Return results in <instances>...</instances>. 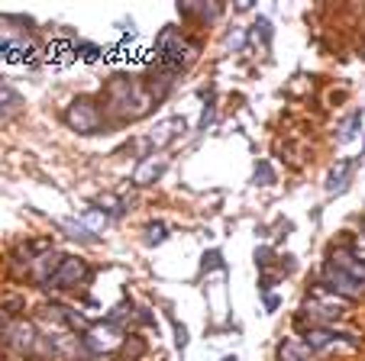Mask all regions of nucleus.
<instances>
[{"label":"nucleus","instance_id":"nucleus-11","mask_svg":"<svg viewBox=\"0 0 365 361\" xmlns=\"http://www.w3.org/2000/svg\"><path fill=\"white\" fill-rule=\"evenodd\" d=\"M356 164H359V158H339L336 164L330 168V174H327V194H343L346 187H349V177H352V171H356Z\"/></svg>","mask_w":365,"mask_h":361},{"label":"nucleus","instance_id":"nucleus-14","mask_svg":"<svg viewBox=\"0 0 365 361\" xmlns=\"http://www.w3.org/2000/svg\"><path fill=\"white\" fill-rule=\"evenodd\" d=\"M327 261H333V265H336V268H343V271L349 274V278H356L359 284H365V265H362V261H356V258H352V255L346 252V248H333V252H330V258H327Z\"/></svg>","mask_w":365,"mask_h":361},{"label":"nucleus","instance_id":"nucleus-4","mask_svg":"<svg viewBox=\"0 0 365 361\" xmlns=\"http://www.w3.org/2000/svg\"><path fill=\"white\" fill-rule=\"evenodd\" d=\"M126 342V329L117 326V323L103 320V323H91V329L81 335V345H84V355L94 361H103L110 358L113 352H120Z\"/></svg>","mask_w":365,"mask_h":361},{"label":"nucleus","instance_id":"nucleus-21","mask_svg":"<svg viewBox=\"0 0 365 361\" xmlns=\"http://www.w3.org/2000/svg\"><path fill=\"white\" fill-rule=\"evenodd\" d=\"M255 184H262V187L275 184V171H272L269 162H259V164H255Z\"/></svg>","mask_w":365,"mask_h":361},{"label":"nucleus","instance_id":"nucleus-26","mask_svg":"<svg viewBox=\"0 0 365 361\" xmlns=\"http://www.w3.org/2000/svg\"><path fill=\"white\" fill-rule=\"evenodd\" d=\"M175 345H178V348L187 345V329L181 326V323H175Z\"/></svg>","mask_w":365,"mask_h":361},{"label":"nucleus","instance_id":"nucleus-28","mask_svg":"<svg viewBox=\"0 0 365 361\" xmlns=\"http://www.w3.org/2000/svg\"><path fill=\"white\" fill-rule=\"evenodd\" d=\"M265 310H269V313H275V310H278V297H275V293H265Z\"/></svg>","mask_w":365,"mask_h":361},{"label":"nucleus","instance_id":"nucleus-29","mask_svg":"<svg viewBox=\"0 0 365 361\" xmlns=\"http://www.w3.org/2000/svg\"><path fill=\"white\" fill-rule=\"evenodd\" d=\"M223 361H240V355H223Z\"/></svg>","mask_w":365,"mask_h":361},{"label":"nucleus","instance_id":"nucleus-2","mask_svg":"<svg viewBox=\"0 0 365 361\" xmlns=\"http://www.w3.org/2000/svg\"><path fill=\"white\" fill-rule=\"evenodd\" d=\"M346 313H349V300L336 297V293H333L330 287H324L320 281L310 287L301 303V316H307L310 326H333V323Z\"/></svg>","mask_w":365,"mask_h":361},{"label":"nucleus","instance_id":"nucleus-8","mask_svg":"<svg viewBox=\"0 0 365 361\" xmlns=\"http://www.w3.org/2000/svg\"><path fill=\"white\" fill-rule=\"evenodd\" d=\"M39 342H42V335H39V326H36V323L20 320V323L10 326L7 348L10 352H16L20 358H26V355H39Z\"/></svg>","mask_w":365,"mask_h":361},{"label":"nucleus","instance_id":"nucleus-23","mask_svg":"<svg viewBox=\"0 0 365 361\" xmlns=\"http://www.w3.org/2000/svg\"><path fill=\"white\" fill-rule=\"evenodd\" d=\"M246 39H249V36H246V29H236V36H233V33L227 36V46L233 48V52H240V48L246 46Z\"/></svg>","mask_w":365,"mask_h":361},{"label":"nucleus","instance_id":"nucleus-22","mask_svg":"<svg viewBox=\"0 0 365 361\" xmlns=\"http://www.w3.org/2000/svg\"><path fill=\"white\" fill-rule=\"evenodd\" d=\"M346 252H349L356 261H362V265H365V236H356V239H352Z\"/></svg>","mask_w":365,"mask_h":361},{"label":"nucleus","instance_id":"nucleus-20","mask_svg":"<svg viewBox=\"0 0 365 361\" xmlns=\"http://www.w3.org/2000/svg\"><path fill=\"white\" fill-rule=\"evenodd\" d=\"M81 223L88 226V229L94 232V236H101V232L107 229V216H103V213L97 210V206H94V210H88V213H84V219H81Z\"/></svg>","mask_w":365,"mask_h":361},{"label":"nucleus","instance_id":"nucleus-27","mask_svg":"<svg viewBox=\"0 0 365 361\" xmlns=\"http://www.w3.org/2000/svg\"><path fill=\"white\" fill-rule=\"evenodd\" d=\"M75 48H81V55H84V58H97V52H101V48H97V46H88V42H81V46H75Z\"/></svg>","mask_w":365,"mask_h":361},{"label":"nucleus","instance_id":"nucleus-25","mask_svg":"<svg viewBox=\"0 0 365 361\" xmlns=\"http://www.w3.org/2000/svg\"><path fill=\"white\" fill-rule=\"evenodd\" d=\"M255 265H259V268H269L272 265V248H255Z\"/></svg>","mask_w":365,"mask_h":361},{"label":"nucleus","instance_id":"nucleus-5","mask_svg":"<svg viewBox=\"0 0 365 361\" xmlns=\"http://www.w3.org/2000/svg\"><path fill=\"white\" fill-rule=\"evenodd\" d=\"M62 120H65L68 130L81 132V136L103 132V126H107V120H103V107L97 100H91V97H75V100L65 107Z\"/></svg>","mask_w":365,"mask_h":361},{"label":"nucleus","instance_id":"nucleus-17","mask_svg":"<svg viewBox=\"0 0 365 361\" xmlns=\"http://www.w3.org/2000/svg\"><path fill=\"white\" fill-rule=\"evenodd\" d=\"M178 10L185 16H200V20H217L220 16V7H207V4H200V7H191V4H178Z\"/></svg>","mask_w":365,"mask_h":361},{"label":"nucleus","instance_id":"nucleus-9","mask_svg":"<svg viewBox=\"0 0 365 361\" xmlns=\"http://www.w3.org/2000/svg\"><path fill=\"white\" fill-rule=\"evenodd\" d=\"M84 278H88V265H84V258H71V255H65L62 265H58V271L52 274L48 284L58 287V291H71V287H78Z\"/></svg>","mask_w":365,"mask_h":361},{"label":"nucleus","instance_id":"nucleus-13","mask_svg":"<svg viewBox=\"0 0 365 361\" xmlns=\"http://www.w3.org/2000/svg\"><path fill=\"white\" fill-rule=\"evenodd\" d=\"M62 258H65L62 252H42L39 258H33L29 271H33V278L39 281V284H48V281H52V274L58 271V265H62Z\"/></svg>","mask_w":365,"mask_h":361},{"label":"nucleus","instance_id":"nucleus-7","mask_svg":"<svg viewBox=\"0 0 365 361\" xmlns=\"http://www.w3.org/2000/svg\"><path fill=\"white\" fill-rule=\"evenodd\" d=\"M320 284L330 287L336 297L349 300V303H356V300L365 297V284H359L356 278H349V274H346L343 268H336L333 261H324V268H320Z\"/></svg>","mask_w":365,"mask_h":361},{"label":"nucleus","instance_id":"nucleus-1","mask_svg":"<svg viewBox=\"0 0 365 361\" xmlns=\"http://www.w3.org/2000/svg\"><path fill=\"white\" fill-rule=\"evenodd\" d=\"M152 103H155V97L136 78H113L107 84V107L117 120H139L152 110Z\"/></svg>","mask_w":365,"mask_h":361},{"label":"nucleus","instance_id":"nucleus-18","mask_svg":"<svg viewBox=\"0 0 365 361\" xmlns=\"http://www.w3.org/2000/svg\"><path fill=\"white\" fill-rule=\"evenodd\" d=\"M246 36H249V39H252V42H259V39H262V46H269V42H272V23L265 20V16H259V20L252 23V29H249Z\"/></svg>","mask_w":365,"mask_h":361},{"label":"nucleus","instance_id":"nucleus-6","mask_svg":"<svg viewBox=\"0 0 365 361\" xmlns=\"http://www.w3.org/2000/svg\"><path fill=\"white\" fill-rule=\"evenodd\" d=\"M301 342L310 348V355L320 352H339V348H359L362 345V339H359L356 333H336L333 326H310L301 333Z\"/></svg>","mask_w":365,"mask_h":361},{"label":"nucleus","instance_id":"nucleus-16","mask_svg":"<svg viewBox=\"0 0 365 361\" xmlns=\"http://www.w3.org/2000/svg\"><path fill=\"white\" fill-rule=\"evenodd\" d=\"M20 107V94H16L10 84H4L0 81V116H7V113H14V110Z\"/></svg>","mask_w":365,"mask_h":361},{"label":"nucleus","instance_id":"nucleus-15","mask_svg":"<svg viewBox=\"0 0 365 361\" xmlns=\"http://www.w3.org/2000/svg\"><path fill=\"white\" fill-rule=\"evenodd\" d=\"M58 229H65V236L81 239V242H97V239H101V236H94V232L81 223V219H58Z\"/></svg>","mask_w":365,"mask_h":361},{"label":"nucleus","instance_id":"nucleus-10","mask_svg":"<svg viewBox=\"0 0 365 361\" xmlns=\"http://www.w3.org/2000/svg\"><path fill=\"white\" fill-rule=\"evenodd\" d=\"M168 168V158L162 155V152H155V155H145L143 162H139V168L133 171V184L136 187H145V184H155L162 177V171Z\"/></svg>","mask_w":365,"mask_h":361},{"label":"nucleus","instance_id":"nucleus-19","mask_svg":"<svg viewBox=\"0 0 365 361\" xmlns=\"http://www.w3.org/2000/svg\"><path fill=\"white\" fill-rule=\"evenodd\" d=\"M168 239V226L165 223H149L145 226V246H162Z\"/></svg>","mask_w":365,"mask_h":361},{"label":"nucleus","instance_id":"nucleus-24","mask_svg":"<svg viewBox=\"0 0 365 361\" xmlns=\"http://www.w3.org/2000/svg\"><path fill=\"white\" fill-rule=\"evenodd\" d=\"M10 326H14V320H10L4 310H0V345H7V335H10Z\"/></svg>","mask_w":365,"mask_h":361},{"label":"nucleus","instance_id":"nucleus-3","mask_svg":"<svg viewBox=\"0 0 365 361\" xmlns=\"http://www.w3.org/2000/svg\"><path fill=\"white\" fill-rule=\"evenodd\" d=\"M194 48L197 46L187 42L185 36H181V29L165 26L159 36H155V65H159L162 71H168V75H178V71L194 58Z\"/></svg>","mask_w":365,"mask_h":361},{"label":"nucleus","instance_id":"nucleus-12","mask_svg":"<svg viewBox=\"0 0 365 361\" xmlns=\"http://www.w3.org/2000/svg\"><path fill=\"white\" fill-rule=\"evenodd\" d=\"M362 120H365V110L362 107H356L346 120H339L336 123V132H333V142L336 145H346V142H352V139L359 136V130H362Z\"/></svg>","mask_w":365,"mask_h":361}]
</instances>
